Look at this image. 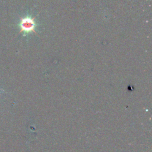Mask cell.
<instances>
[{"label":"cell","instance_id":"cell-1","mask_svg":"<svg viewBox=\"0 0 152 152\" xmlns=\"http://www.w3.org/2000/svg\"><path fill=\"white\" fill-rule=\"evenodd\" d=\"M19 27L20 30L19 33L24 32L26 33H34L37 34L35 29L37 27V24L35 21V17H31L30 16H26L23 17H20Z\"/></svg>","mask_w":152,"mask_h":152}]
</instances>
